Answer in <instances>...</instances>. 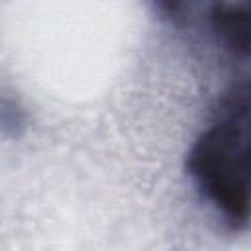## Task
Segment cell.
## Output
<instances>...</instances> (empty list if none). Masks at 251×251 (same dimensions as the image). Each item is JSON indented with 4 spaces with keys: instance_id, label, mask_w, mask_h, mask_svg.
<instances>
[{
    "instance_id": "6da1fadb",
    "label": "cell",
    "mask_w": 251,
    "mask_h": 251,
    "mask_svg": "<svg viewBox=\"0 0 251 251\" xmlns=\"http://www.w3.org/2000/svg\"><path fill=\"white\" fill-rule=\"evenodd\" d=\"M249 82L243 78L222 98L212 122L192 143L186 171L200 196L231 227L249 222Z\"/></svg>"
},
{
    "instance_id": "7a4b0ae2",
    "label": "cell",
    "mask_w": 251,
    "mask_h": 251,
    "mask_svg": "<svg viewBox=\"0 0 251 251\" xmlns=\"http://www.w3.org/2000/svg\"><path fill=\"white\" fill-rule=\"evenodd\" d=\"M251 4L249 2H229L212 4L206 14V24L216 35V39L233 55L243 59L249 57L251 31H249Z\"/></svg>"
}]
</instances>
